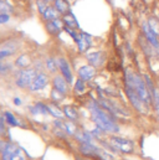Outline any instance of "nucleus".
Segmentation results:
<instances>
[{
    "label": "nucleus",
    "instance_id": "1",
    "mask_svg": "<svg viewBox=\"0 0 159 160\" xmlns=\"http://www.w3.org/2000/svg\"><path fill=\"white\" fill-rule=\"evenodd\" d=\"M87 109L90 112V118L93 122L95 125L101 128L107 135L118 134L122 130V127L119 124L118 118L102 108L98 103V101L91 99L87 103Z\"/></svg>",
    "mask_w": 159,
    "mask_h": 160
},
{
    "label": "nucleus",
    "instance_id": "2",
    "mask_svg": "<svg viewBox=\"0 0 159 160\" xmlns=\"http://www.w3.org/2000/svg\"><path fill=\"white\" fill-rule=\"evenodd\" d=\"M123 84L132 87L139 94V97L148 106L152 107V94L146 84L143 73H139L138 71L132 70V68H126L123 72Z\"/></svg>",
    "mask_w": 159,
    "mask_h": 160
},
{
    "label": "nucleus",
    "instance_id": "3",
    "mask_svg": "<svg viewBox=\"0 0 159 160\" xmlns=\"http://www.w3.org/2000/svg\"><path fill=\"white\" fill-rule=\"evenodd\" d=\"M123 91H124V94L128 99V103L131 104V107L139 114V116H149L152 113V107L148 106L141 97L139 94L129 86H126L123 84Z\"/></svg>",
    "mask_w": 159,
    "mask_h": 160
},
{
    "label": "nucleus",
    "instance_id": "4",
    "mask_svg": "<svg viewBox=\"0 0 159 160\" xmlns=\"http://www.w3.org/2000/svg\"><path fill=\"white\" fill-rule=\"evenodd\" d=\"M0 159L1 160H26L21 148L10 140L0 139Z\"/></svg>",
    "mask_w": 159,
    "mask_h": 160
},
{
    "label": "nucleus",
    "instance_id": "5",
    "mask_svg": "<svg viewBox=\"0 0 159 160\" xmlns=\"http://www.w3.org/2000/svg\"><path fill=\"white\" fill-rule=\"evenodd\" d=\"M108 142L115 147V149L122 155H133L136 153V142L133 139L122 137L118 134L108 135Z\"/></svg>",
    "mask_w": 159,
    "mask_h": 160
},
{
    "label": "nucleus",
    "instance_id": "6",
    "mask_svg": "<svg viewBox=\"0 0 159 160\" xmlns=\"http://www.w3.org/2000/svg\"><path fill=\"white\" fill-rule=\"evenodd\" d=\"M36 73H38V71L34 67L19 70V72L15 75V86L20 89H29Z\"/></svg>",
    "mask_w": 159,
    "mask_h": 160
},
{
    "label": "nucleus",
    "instance_id": "7",
    "mask_svg": "<svg viewBox=\"0 0 159 160\" xmlns=\"http://www.w3.org/2000/svg\"><path fill=\"white\" fill-rule=\"evenodd\" d=\"M141 32L146 38V40L149 42V45L159 52V34H157L148 24L147 19L141 22Z\"/></svg>",
    "mask_w": 159,
    "mask_h": 160
},
{
    "label": "nucleus",
    "instance_id": "8",
    "mask_svg": "<svg viewBox=\"0 0 159 160\" xmlns=\"http://www.w3.org/2000/svg\"><path fill=\"white\" fill-rule=\"evenodd\" d=\"M50 82H51L50 73H47L46 71H38L35 78L33 81V83L30 84L28 91H30V92H41L49 86Z\"/></svg>",
    "mask_w": 159,
    "mask_h": 160
},
{
    "label": "nucleus",
    "instance_id": "9",
    "mask_svg": "<svg viewBox=\"0 0 159 160\" xmlns=\"http://www.w3.org/2000/svg\"><path fill=\"white\" fill-rule=\"evenodd\" d=\"M85 58L87 63L92 65L96 68H101L106 63V53L103 51H91L85 53Z\"/></svg>",
    "mask_w": 159,
    "mask_h": 160
},
{
    "label": "nucleus",
    "instance_id": "10",
    "mask_svg": "<svg viewBox=\"0 0 159 160\" xmlns=\"http://www.w3.org/2000/svg\"><path fill=\"white\" fill-rule=\"evenodd\" d=\"M57 65H59V72L66 78V81L70 84H72L74 83V72H72L69 60L64 56H60V57H57Z\"/></svg>",
    "mask_w": 159,
    "mask_h": 160
},
{
    "label": "nucleus",
    "instance_id": "11",
    "mask_svg": "<svg viewBox=\"0 0 159 160\" xmlns=\"http://www.w3.org/2000/svg\"><path fill=\"white\" fill-rule=\"evenodd\" d=\"M51 86H52V88L67 94L70 92V86L71 84L66 81V78L61 73H56V75H54L51 77Z\"/></svg>",
    "mask_w": 159,
    "mask_h": 160
},
{
    "label": "nucleus",
    "instance_id": "12",
    "mask_svg": "<svg viewBox=\"0 0 159 160\" xmlns=\"http://www.w3.org/2000/svg\"><path fill=\"white\" fill-rule=\"evenodd\" d=\"M77 48L81 53H87L88 50L92 47L93 45V38L88 34V32H85V31H80V38L77 42Z\"/></svg>",
    "mask_w": 159,
    "mask_h": 160
},
{
    "label": "nucleus",
    "instance_id": "13",
    "mask_svg": "<svg viewBox=\"0 0 159 160\" xmlns=\"http://www.w3.org/2000/svg\"><path fill=\"white\" fill-rule=\"evenodd\" d=\"M96 75H97V68L93 67L90 63L81 66L79 70H77V77L81 78V80H83L85 82L93 81V78L96 77Z\"/></svg>",
    "mask_w": 159,
    "mask_h": 160
},
{
    "label": "nucleus",
    "instance_id": "14",
    "mask_svg": "<svg viewBox=\"0 0 159 160\" xmlns=\"http://www.w3.org/2000/svg\"><path fill=\"white\" fill-rule=\"evenodd\" d=\"M64 28H65V25H64V21L61 18L45 22V30L50 36H57L64 30Z\"/></svg>",
    "mask_w": 159,
    "mask_h": 160
},
{
    "label": "nucleus",
    "instance_id": "15",
    "mask_svg": "<svg viewBox=\"0 0 159 160\" xmlns=\"http://www.w3.org/2000/svg\"><path fill=\"white\" fill-rule=\"evenodd\" d=\"M46 106H47L49 114H50L52 118H55V119H62V118L65 117V114H64V109L60 108V106H59L56 102L50 101V102L46 103Z\"/></svg>",
    "mask_w": 159,
    "mask_h": 160
},
{
    "label": "nucleus",
    "instance_id": "16",
    "mask_svg": "<svg viewBox=\"0 0 159 160\" xmlns=\"http://www.w3.org/2000/svg\"><path fill=\"white\" fill-rule=\"evenodd\" d=\"M31 62H33V60H31V57H30L29 53H20L16 57V60L14 61V66L16 68H19V70H23V68L30 67Z\"/></svg>",
    "mask_w": 159,
    "mask_h": 160
},
{
    "label": "nucleus",
    "instance_id": "17",
    "mask_svg": "<svg viewBox=\"0 0 159 160\" xmlns=\"http://www.w3.org/2000/svg\"><path fill=\"white\" fill-rule=\"evenodd\" d=\"M16 51H18V47H16L14 43H10V42L4 43V45L0 47V61H4V60H6L8 57L15 55Z\"/></svg>",
    "mask_w": 159,
    "mask_h": 160
},
{
    "label": "nucleus",
    "instance_id": "18",
    "mask_svg": "<svg viewBox=\"0 0 159 160\" xmlns=\"http://www.w3.org/2000/svg\"><path fill=\"white\" fill-rule=\"evenodd\" d=\"M44 65H45V71L47 73H50L51 76L56 75L57 71H59V65H57V58L52 57V56H47L46 60L44 61Z\"/></svg>",
    "mask_w": 159,
    "mask_h": 160
},
{
    "label": "nucleus",
    "instance_id": "19",
    "mask_svg": "<svg viewBox=\"0 0 159 160\" xmlns=\"http://www.w3.org/2000/svg\"><path fill=\"white\" fill-rule=\"evenodd\" d=\"M80 144H83V143H95L96 139L93 138V135L91 134V132L88 130H82V129H79L77 133L75 134L74 137Z\"/></svg>",
    "mask_w": 159,
    "mask_h": 160
},
{
    "label": "nucleus",
    "instance_id": "20",
    "mask_svg": "<svg viewBox=\"0 0 159 160\" xmlns=\"http://www.w3.org/2000/svg\"><path fill=\"white\" fill-rule=\"evenodd\" d=\"M41 18H42V20L46 22V21H52V20H56V19H60L61 15H60V12L56 10V8H55L54 5H50V4H49V6L46 8V10H45V12L41 15Z\"/></svg>",
    "mask_w": 159,
    "mask_h": 160
},
{
    "label": "nucleus",
    "instance_id": "21",
    "mask_svg": "<svg viewBox=\"0 0 159 160\" xmlns=\"http://www.w3.org/2000/svg\"><path fill=\"white\" fill-rule=\"evenodd\" d=\"M61 19H62V21H64V25H65V26L71 28V29H75V30H79L80 29L79 21H77L76 16H75L71 11H69V12H67V14H65V15H62V16H61Z\"/></svg>",
    "mask_w": 159,
    "mask_h": 160
},
{
    "label": "nucleus",
    "instance_id": "22",
    "mask_svg": "<svg viewBox=\"0 0 159 160\" xmlns=\"http://www.w3.org/2000/svg\"><path fill=\"white\" fill-rule=\"evenodd\" d=\"M29 111H30L33 114H35V116H38V114L49 116L47 106H46V103H44V102H35L31 107L29 106Z\"/></svg>",
    "mask_w": 159,
    "mask_h": 160
},
{
    "label": "nucleus",
    "instance_id": "23",
    "mask_svg": "<svg viewBox=\"0 0 159 160\" xmlns=\"http://www.w3.org/2000/svg\"><path fill=\"white\" fill-rule=\"evenodd\" d=\"M64 114H65V118L67 120H72V122H77L80 119V113L79 111L72 107V106H65L64 108Z\"/></svg>",
    "mask_w": 159,
    "mask_h": 160
},
{
    "label": "nucleus",
    "instance_id": "24",
    "mask_svg": "<svg viewBox=\"0 0 159 160\" xmlns=\"http://www.w3.org/2000/svg\"><path fill=\"white\" fill-rule=\"evenodd\" d=\"M54 6L56 8V10L60 12V15H65L67 14L69 11H71L70 9V2L67 0H54Z\"/></svg>",
    "mask_w": 159,
    "mask_h": 160
},
{
    "label": "nucleus",
    "instance_id": "25",
    "mask_svg": "<svg viewBox=\"0 0 159 160\" xmlns=\"http://www.w3.org/2000/svg\"><path fill=\"white\" fill-rule=\"evenodd\" d=\"M4 118H5V122L9 127H19V122H18V118L15 117V114L11 112V111H5L4 112Z\"/></svg>",
    "mask_w": 159,
    "mask_h": 160
},
{
    "label": "nucleus",
    "instance_id": "26",
    "mask_svg": "<svg viewBox=\"0 0 159 160\" xmlns=\"http://www.w3.org/2000/svg\"><path fill=\"white\" fill-rule=\"evenodd\" d=\"M86 89H87L86 82L77 77V80L75 81V83H74V93L80 96V94H83L86 92Z\"/></svg>",
    "mask_w": 159,
    "mask_h": 160
},
{
    "label": "nucleus",
    "instance_id": "27",
    "mask_svg": "<svg viewBox=\"0 0 159 160\" xmlns=\"http://www.w3.org/2000/svg\"><path fill=\"white\" fill-rule=\"evenodd\" d=\"M65 130H66V134L67 135H71V137H75V134L77 133L79 128L76 125V122H72V120H65Z\"/></svg>",
    "mask_w": 159,
    "mask_h": 160
},
{
    "label": "nucleus",
    "instance_id": "28",
    "mask_svg": "<svg viewBox=\"0 0 159 160\" xmlns=\"http://www.w3.org/2000/svg\"><path fill=\"white\" fill-rule=\"evenodd\" d=\"M66 96H67V94H65V93H62V92H60V91H57V89H55V88H52V89H51V93H50L51 101H52V102H56V103L62 102V101L66 98Z\"/></svg>",
    "mask_w": 159,
    "mask_h": 160
},
{
    "label": "nucleus",
    "instance_id": "29",
    "mask_svg": "<svg viewBox=\"0 0 159 160\" xmlns=\"http://www.w3.org/2000/svg\"><path fill=\"white\" fill-rule=\"evenodd\" d=\"M8 124L4 118V113L0 112V139H5L8 137Z\"/></svg>",
    "mask_w": 159,
    "mask_h": 160
},
{
    "label": "nucleus",
    "instance_id": "30",
    "mask_svg": "<svg viewBox=\"0 0 159 160\" xmlns=\"http://www.w3.org/2000/svg\"><path fill=\"white\" fill-rule=\"evenodd\" d=\"M147 21H148V24H149V26L157 32V34H159V19L157 18V16H149L148 19H147Z\"/></svg>",
    "mask_w": 159,
    "mask_h": 160
},
{
    "label": "nucleus",
    "instance_id": "31",
    "mask_svg": "<svg viewBox=\"0 0 159 160\" xmlns=\"http://www.w3.org/2000/svg\"><path fill=\"white\" fill-rule=\"evenodd\" d=\"M13 11V8L10 4H8L5 0H0V12L4 14H10Z\"/></svg>",
    "mask_w": 159,
    "mask_h": 160
},
{
    "label": "nucleus",
    "instance_id": "32",
    "mask_svg": "<svg viewBox=\"0 0 159 160\" xmlns=\"http://www.w3.org/2000/svg\"><path fill=\"white\" fill-rule=\"evenodd\" d=\"M36 6H38V11L40 12V15H42L46 10V8L49 6V2L45 0H36Z\"/></svg>",
    "mask_w": 159,
    "mask_h": 160
},
{
    "label": "nucleus",
    "instance_id": "33",
    "mask_svg": "<svg viewBox=\"0 0 159 160\" xmlns=\"http://www.w3.org/2000/svg\"><path fill=\"white\" fill-rule=\"evenodd\" d=\"M9 71H11V67L8 63H5L4 61H0V75L8 73Z\"/></svg>",
    "mask_w": 159,
    "mask_h": 160
},
{
    "label": "nucleus",
    "instance_id": "34",
    "mask_svg": "<svg viewBox=\"0 0 159 160\" xmlns=\"http://www.w3.org/2000/svg\"><path fill=\"white\" fill-rule=\"evenodd\" d=\"M9 20H10V15H9V14H4V12H0V25H3V24H6Z\"/></svg>",
    "mask_w": 159,
    "mask_h": 160
},
{
    "label": "nucleus",
    "instance_id": "35",
    "mask_svg": "<svg viewBox=\"0 0 159 160\" xmlns=\"http://www.w3.org/2000/svg\"><path fill=\"white\" fill-rule=\"evenodd\" d=\"M126 50H127V52H128L129 56H134V51H133L132 45H131L129 42H126Z\"/></svg>",
    "mask_w": 159,
    "mask_h": 160
},
{
    "label": "nucleus",
    "instance_id": "36",
    "mask_svg": "<svg viewBox=\"0 0 159 160\" xmlns=\"http://www.w3.org/2000/svg\"><path fill=\"white\" fill-rule=\"evenodd\" d=\"M13 102H14L15 106H21V104H23V101H21L20 98H18V97H15V98L13 99Z\"/></svg>",
    "mask_w": 159,
    "mask_h": 160
},
{
    "label": "nucleus",
    "instance_id": "37",
    "mask_svg": "<svg viewBox=\"0 0 159 160\" xmlns=\"http://www.w3.org/2000/svg\"><path fill=\"white\" fill-rule=\"evenodd\" d=\"M45 1H47V2H51V1H54V0H45Z\"/></svg>",
    "mask_w": 159,
    "mask_h": 160
}]
</instances>
